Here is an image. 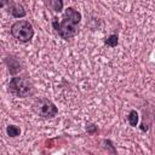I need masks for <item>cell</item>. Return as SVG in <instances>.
I'll use <instances>...</instances> for the list:
<instances>
[{
  "label": "cell",
  "mask_w": 155,
  "mask_h": 155,
  "mask_svg": "<svg viewBox=\"0 0 155 155\" xmlns=\"http://www.w3.org/2000/svg\"><path fill=\"white\" fill-rule=\"evenodd\" d=\"M11 2H12V0H0V8L7 7V6H8Z\"/></svg>",
  "instance_id": "cell-12"
},
{
  "label": "cell",
  "mask_w": 155,
  "mask_h": 155,
  "mask_svg": "<svg viewBox=\"0 0 155 155\" xmlns=\"http://www.w3.org/2000/svg\"><path fill=\"white\" fill-rule=\"evenodd\" d=\"M46 4L50 10H52L56 13H59L64 8V2L63 0H46Z\"/></svg>",
  "instance_id": "cell-7"
},
{
  "label": "cell",
  "mask_w": 155,
  "mask_h": 155,
  "mask_svg": "<svg viewBox=\"0 0 155 155\" xmlns=\"http://www.w3.org/2000/svg\"><path fill=\"white\" fill-rule=\"evenodd\" d=\"M8 92L17 98H27L35 93V87L29 78L13 76L8 82Z\"/></svg>",
  "instance_id": "cell-2"
},
{
  "label": "cell",
  "mask_w": 155,
  "mask_h": 155,
  "mask_svg": "<svg viewBox=\"0 0 155 155\" xmlns=\"http://www.w3.org/2000/svg\"><path fill=\"white\" fill-rule=\"evenodd\" d=\"M104 44H105L108 47H115V46H117V44H119V38H117V35H116V34L109 35L108 38H105Z\"/></svg>",
  "instance_id": "cell-10"
},
{
  "label": "cell",
  "mask_w": 155,
  "mask_h": 155,
  "mask_svg": "<svg viewBox=\"0 0 155 155\" xmlns=\"http://www.w3.org/2000/svg\"><path fill=\"white\" fill-rule=\"evenodd\" d=\"M86 131L90 134H94V133L98 132V128H97V126L94 124H88V125H86Z\"/></svg>",
  "instance_id": "cell-11"
},
{
  "label": "cell",
  "mask_w": 155,
  "mask_h": 155,
  "mask_svg": "<svg viewBox=\"0 0 155 155\" xmlns=\"http://www.w3.org/2000/svg\"><path fill=\"white\" fill-rule=\"evenodd\" d=\"M5 63L7 65V69H8V73L11 75H16L17 73H19L22 70V64L21 62L18 61V58L13 57V56H8L5 58Z\"/></svg>",
  "instance_id": "cell-6"
},
{
  "label": "cell",
  "mask_w": 155,
  "mask_h": 155,
  "mask_svg": "<svg viewBox=\"0 0 155 155\" xmlns=\"http://www.w3.org/2000/svg\"><path fill=\"white\" fill-rule=\"evenodd\" d=\"M33 111L44 119H52L58 114V108L56 107V104L48 99V98H38L35 99V102L31 105Z\"/></svg>",
  "instance_id": "cell-4"
},
{
  "label": "cell",
  "mask_w": 155,
  "mask_h": 155,
  "mask_svg": "<svg viewBox=\"0 0 155 155\" xmlns=\"http://www.w3.org/2000/svg\"><path fill=\"white\" fill-rule=\"evenodd\" d=\"M80 21L81 13L74 7H67L61 22L57 17L52 18V28L63 40H70L78 34Z\"/></svg>",
  "instance_id": "cell-1"
},
{
  "label": "cell",
  "mask_w": 155,
  "mask_h": 155,
  "mask_svg": "<svg viewBox=\"0 0 155 155\" xmlns=\"http://www.w3.org/2000/svg\"><path fill=\"white\" fill-rule=\"evenodd\" d=\"M138 121H139V115L136 110H131L127 115V122L130 124V126L132 127H136L138 125Z\"/></svg>",
  "instance_id": "cell-8"
},
{
  "label": "cell",
  "mask_w": 155,
  "mask_h": 155,
  "mask_svg": "<svg viewBox=\"0 0 155 155\" xmlns=\"http://www.w3.org/2000/svg\"><path fill=\"white\" fill-rule=\"evenodd\" d=\"M6 133L11 138H16V137H18L21 134V128L18 126H16V125H8L6 127Z\"/></svg>",
  "instance_id": "cell-9"
},
{
  "label": "cell",
  "mask_w": 155,
  "mask_h": 155,
  "mask_svg": "<svg viewBox=\"0 0 155 155\" xmlns=\"http://www.w3.org/2000/svg\"><path fill=\"white\" fill-rule=\"evenodd\" d=\"M7 12L15 18H23L27 16V11L23 7V5L18 2H13V1L7 6Z\"/></svg>",
  "instance_id": "cell-5"
},
{
  "label": "cell",
  "mask_w": 155,
  "mask_h": 155,
  "mask_svg": "<svg viewBox=\"0 0 155 155\" xmlns=\"http://www.w3.org/2000/svg\"><path fill=\"white\" fill-rule=\"evenodd\" d=\"M10 33L15 40L27 44V42L31 41V39L34 38V27L29 21L19 19V21H16L11 25Z\"/></svg>",
  "instance_id": "cell-3"
}]
</instances>
